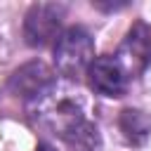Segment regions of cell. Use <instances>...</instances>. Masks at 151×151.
<instances>
[{
  "label": "cell",
  "mask_w": 151,
  "mask_h": 151,
  "mask_svg": "<svg viewBox=\"0 0 151 151\" xmlns=\"http://www.w3.org/2000/svg\"><path fill=\"white\" fill-rule=\"evenodd\" d=\"M33 116L42 127L52 130L61 139L73 127L90 120L87 118V101H85L83 92L78 87L64 85V83H54L45 94L33 99Z\"/></svg>",
  "instance_id": "obj_1"
},
{
  "label": "cell",
  "mask_w": 151,
  "mask_h": 151,
  "mask_svg": "<svg viewBox=\"0 0 151 151\" xmlns=\"http://www.w3.org/2000/svg\"><path fill=\"white\" fill-rule=\"evenodd\" d=\"M94 61V40L83 26L61 31L54 42V66L64 76H78Z\"/></svg>",
  "instance_id": "obj_2"
},
{
  "label": "cell",
  "mask_w": 151,
  "mask_h": 151,
  "mask_svg": "<svg viewBox=\"0 0 151 151\" xmlns=\"http://www.w3.org/2000/svg\"><path fill=\"white\" fill-rule=\"evenodd\" d=\"M66 17L64 2H35L28 7L24 17V40L31 47H45L50 42H57L61 35V21Z\"/></svg>",
  "instance_id": "obj_3"
},
{
  "label": "cell",
  "mask_w": 151,
  "mask_h": 151,
  "mask_svg": "<svg viewBox=\"0 0 151 151\" xmlns=\"http://www.w3.org/2000/svg\"><path fill=\"white\" fill-rule=\"evenodd\" d=\"M116 59L123 64L127 76H139L151 61V26L144 21L132 24L125 40L118 47Z\"/></svg>",
  "instance_id": "obj_4"
},
{
  "label": "cell",
  "mask_w": 151,
  "mask_h": 151,
  "mask_svg": "<svg viewBox=\"0 0 151 151\" xmlns=\"http://www.w3.org/2000/svg\"><path fill=\"white\" fill-rule=\"evenodd\" d=\"M87 78H90L92 90L104 97H123L127 90V80H130L123 64L111 54L97 57L87 68Z\"/></svg>",
  "instance_id": "obj_5"
},
{
  "label": "cell",
  "mask_w": 151,
  "mask_h": 151,
  "mask_svg": "<svg viewBox=\"0 0 151 151\" xmlns=\"http://www.w3.org/2000/svg\"><path fill=\"white\" fill-rule=\"evenodd\" d=\"M54 83V73L45 61H28L9 76V92L21 99H38Z\"/></svg>",
  "instance_id": "obj_6"
},
{
  "label": "cell",
  "mask_w": 151,
  "mask_h": 151,
  "mask_svg": "<svg viewBox=\"0 0 151 151\" xmlns=\"http://www.w3.org/2000/svg\"><path fill=\"white\" fill-rule=\"evenodd\" d=\"M118 125H120L123 137L130 144H134V146L144 144L149 139V134H151V118L144 111H139V109H125V111H120Z\"/></svg>",
  "instance_id": "obj_7"
},
{
  "label": "cell",
  "mask_w": 151,
  "mask_h": 151,
  "mask_svg": "<svg viewBox=\"0 0 151 151\" xmlns=\"http://www.w3.org/2000/svg\"><path fill=\"white\" fill-rule=\"evenodd\" d=\"M64 144H66L71 151H99V149H101L99 127H97L92 120H85V123H80L78 127H73V130L64 137Z\"/></svg>",
  "instance_id": "obj_8"
},
{
  "label": "cell",
  "mask_w": 151,
  "mask_h": 151,
  "mask_svg": "<svg viewBox=\"0 0 151 151\" xmlns=\"http://www.w3.org/2000/svg\"><path fill=\"white\" fill-rule=\"evenodd\" d=\"M92 5H94L97 9H101V12H116V9H125V7H127L125 0H120V2H101V0H94Z\"/></svg>",
  "instance_id": "obj_9"
},
{
  "label": "cell",
  "mask_w": 151,
  "mask_h": 151,
  "mask_svg": "<svg viewBox=\"0 0 151 151\" xmlns=\"http://www.w3.org/2000/svg\"><path fill=\"white\" fill-rule=\"evenodd\" d=\"M35 151H57V149H54V146H50V144H45V142H42V144H38V146H35Z\"/></svg>",
  "instance_id": "obj_10"
}]
</instances>
